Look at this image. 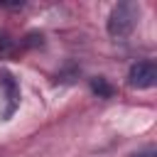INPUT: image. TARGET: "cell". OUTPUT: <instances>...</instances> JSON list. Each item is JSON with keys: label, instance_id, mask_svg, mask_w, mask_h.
<instances>
[{"label": "cell", "instance_id": "2", "mask_svg": "<svg viewBox=\"0 0 157 157\" xmlns=\"http://www.w3.org/2000/svg\"><path fill=\"white\" fill-rule=\"evenodd\" d=\"M0 91H2V101H5L2 120H7L20 108V83L15 81V76L10 71H0Z\"/></svg>", "mask_w": 157, "mask_h": 157}, {"label": "cell", "instance_id": "3", "mask_svg": "<svg viewBox=\"0 0 157 157\" xmlns=\"http://www.w3.org/2000/svg\"><path fill=\"white\" fill-rule=\"evenodd\" d=\"M128 83L132 88H152L157 83V64L150 59L132 64L128 71Z\"/></svg>", "mask_w": 157, "mask_h": 157}, {"label": "cell", "instance_id": "1", "mask_svg": "<svg viewBox=\"0 0 157 157\" xmlns=\"http://www.w3.org/2000/svg\"><path fill=\"white\" fill-rule=\"evenodd\" d=\"M137 17H140V7H137L135 2H130V0H123V2H118V5L110 10L108 22H105V29H108L110 37L123 39V37H128V34L135 29Z\"/></svg>", "mask_w": 157, "mask_h": 157}, {"label": "cell", "instance_id": "4", "mask_svg": "<svg viewBox=\"0 0 157 157\" xmlns=\"http://www.w3.org/2000/svg\"><path fill=\"white\" fill-rule=\"evenodd\" d=\"M91 91H93L98 98H110L115 88H113V86H110L103 76H96V78H91Z\"/></svg>", "mask_w": 157, "mask_h": 157}, {"label": "cell", "instance_id": "6", "mask_svg": "<svg viewBox=\"0 0 157 157\" xmlns=\"http://www.w3.org/2000/svg\"><path fill=\"white\" fill-rule=\"evenodd\" d=\"M130 157H157V150H155V147H147V150H140V152H132Z\"/></svg>", "mask_w": 157, "mask_h": 157}, {"label": "cell", "instance_id": "5", "mask_svg": "<svg viewBox=\"0 0 157 157\" xmlns=\"http://www.w3.org/2000/svg\"><path fill=\"white\" fill-rule=\"evenodd\" d=\"M10 49H12V39L7 34H0V54H10Z\"/></svg>", "mask_w": 157, "mask_h": 157}]
</instances>
